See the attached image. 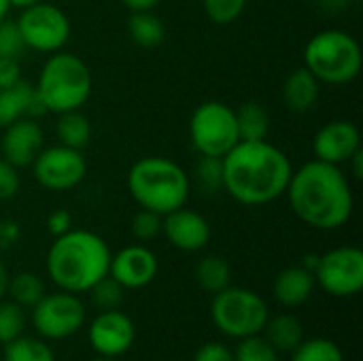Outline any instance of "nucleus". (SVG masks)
Wrapping results in <instances>:
<instances>
[{
    "instance_id": "obj_1",
    "label": "nucleus",
    "mask_w": 363,
    "mask_h": 361,
    "mask_svg": "<svg viewBox=\"0 0 363 361\" xmlns=\"http://www.w3.org/2000/svg\"><path fill=\"white\" fill-rule=\"evenodd\" d=\"M294 215L315 230H338L349 223L355 198L340 166L311 160L291 172L285 189Z\"/></svg>"
},
{
    "instance_id": "obj_2",
    "label": "nucleus",
    "mask_w": 363,
    "mask_h": 361,
    "mask_svg": "<svg viewBox=\"0 0 363 361\" xmlns=\"http://www.w3.org/2000/svg\"><path fill=\"white\" fill-rule=\"evenodd\" d=\"M294 166L283 149L264 140H240L223 155V189L245 206H266L289 185Z\"/></svg>"
},
{
    "instance_id": "obj_3",
    "label": "nucleus",
    "mask_w": 363,
    "mask_h": 361,
    "mask_svg": "<svg viewBox=\"0 0 363 361\" xmlns=\"http://www.w3.org/2000/svg\"><path fill=\"white\" fill-rule=\"evenodd\" d=\"M113 251L89 230H70L57 236L47 251V274L62 291L87 294L108 274Z\"/></svg>"
},
{
    "instance_id": "obj_4",
    "label": "nucleus",
    "mask_w": 363,
    "mask_h": 361,
    "mask_svg": "<svg viewBox=\"0 0 363 361\" xmlns=\"http://www.w3.org/2000/svg\"><path fill=\"white\" fill-rule=\"evenodd\" d=\"M128 189L140 209L164 217L185 206L191 183L185 168L177 162L162 155H147L130 168Z\"/></svg>"
},
{
    "instance_id": "obj_5",
    "label": "nucleus",
    "mask_w": 363,
    "mask_h": 361,
    "mask_svg": "<svg viewBox=\"0 0 363 361\" xmlns=\"http://www.w3.org/2000/svg\"><path fill=\"white\" fill-rule=\"evenodd\" d=\"M34 87L47 113L60 115L66 111H79L89 100L94 79L91 70L79 55L60 49L43 64Z\"/></svg>"
},
{
    "instance_id": "obj_6",
    "label": "nucleus",
    "mask_w": 363,
    "mask_h": 361,
    "mask_svg": "<svg viewBox=\"0 0 363 361\" xmlns=\"http://www.w3.org/2000/svg\"><path fill=\"white\" fill-rule=\"evenodd\" d=\"M362 64L363 53L357 38L338 28L317 32L304 47V68L319 83L347 85L359 77Z\"/></svg>"
},
{
    "instance_id": "obj_7",
    "label": "nucleus",
    "mask_w": 363,
    "mask_h": 361,
    "mask_svg": "<svg viewBox=\"0 0 363 361\" xmlns=\"http://www.w3.org/2000/svg\"><path fill=\"white\" fill-rule=\"evenodd\" d=\"M268 317V304L253 289L230 285L215 294L211 302V319L215 328L228 338L242 340L262 334Z\"/></svg>"
},
{
    "instance_id": "obj_8",
    "label": "nucleus",
    "mask_w": 363,
    "mask_h": 361,
    "mask_svg": "<svg viewBox=\"0 0 363 361\" xmlns=\"http://www.w3.org/2000/svg\"><path fill=\"white\" fill-rule=\"evenodd\" d=\"M189 138L200 155L223 157L240 143L236 111L219 100L202 102L191 113Z\"/></svg>"
},
{
    "instance_id": "obj_9",
    "label": "nucleus",
    "mask_w": 363,
    "mask_h": 361,
    "mask_svg": "<svg viewBox=\"0 0 363 361\" xmlns=\"http://www.w3.org/2000/svg\"><path fill=\"white\" fill-rule=\"evenodd\" d=\"M85 304L77 294H45L32 306V326L43 340H66L85 326Z\"/></svg>"
},
{
    "instance_id": "obj_10",
    "label": "nucleus",
    "mask_w": 363,
    "mask_h": 361,
    "mask_svg": "<svg viewBox=\"0 0 363 361\" xmlns=\"http://www.w3.org/2000/svg\"><path fill=\"white\" fill-rule=\"evenodd\" d=\"M15 21L21 30L26 49H34L40 53H55L64 49V45L70 38L68 15L51 2L40 0L28 9H21Z\"/></svg>"
},
{
    "instance_id": "obj_11",
    "label": "nucleus",
    "mask_w": 363,
    "mask_h": 361,
    "mask_svg": "<svg viewBox=\"0 0 363 361\" xmlns=\"http://www.w3.org/2000/svg\"><path fill=\"white\" fill-rule=\"evenodd\" d=\"M313 274L317 285L330 296H357L363 289V251L359 247H336L319 255Z\"/></svg>"
},
{
    "instance_id": "obj_12",
    "label": "nucleus",
    "mask_w": 363,
    "mask_h": 361,
    "mask_svg": "<svg viewBox=\"0 0 363 361\" xmlns=\"http://www.w3.org/2000/svg\"><path fill=\"white\" fill-rule=\"evenodd\" d=\"M32 174L47 191H70L83 183L87 174V160L79 149L64 145L43 147L32 162Z\"/></svg>"
},
{
    "instance_id": "obj_13",
    "label": "nucleus",
    "mask_w": 363,
    "mask_h": 361,
    "mask_svg": "<svg viewBox=\"0 0 363 361\" xmlns=\"http://www.w3.org/2000/svg\"><path fill=\"white\" fill-rule=\"evenodd\" d=\"M87 340L98 355L119 360L132 349L136 340V326L119 309L100 311L87 328Z\"/></svg>"
},
{
    "instance_id": "obj_14",
    "label": "nucleus",
    "mask_w": 363,
    "mask_h": 361,
    "mask_svg": "<svg viewBox=\"0 0 363 361\" xmlns=\"http://www.w3.org/2000/svg\"><path fill=\"white\" fill-rule=\"evenodd\" d=\"M160 262L157 255L147 249L143 243L123 247L111 257L108 277H113L125 291L128 289H143L153 283L157 277Z\"/></svg>"
},
{
    "instance_id": "obj_15",
    "label": "nucleus",
    "mask_w": 363,
    "mask_h": 361,
    "mask_svg": "<svg viewBox=\"0 0 363 361\" xmlns=\"http://www.w3.org/2000/svg\"><path fill=\"white\" fill-rule=\"evenodd\" d=\"M362 149V134L353 121L336 119L325 123L313 138L315 160L342 166Z\"/></svg>"
},
{
    "instance_id": "obj_16",
    "label": "nucleus",
    "mask_w": 363,
    "mask_h": 361,
    "mask_svg": "<svg viewBox=\"0 0 363 361\" xmlns=\"http://www.w3.org/2000/svg\"><path fill=\"white\" fill-rule=\"evenodd\" d=\"M43 145L45 132L40 123L32 117H21L4 126V134L0 138V157H4L15 168H26L32 166Z\"/></svg>"
},
{
    "instance_id": "obj_17",
    "label": "nucleus",
    "mask_w": 363,
    "mask_h": 361,
    "mask_svg": "<svg viewBox=\"0 0 363 361\" xmlns=\"http://www.w3.org/2000/svg\"><path fill=\"white\" fill-rule=\"evenodd\" d=\"M162 234L174 249L185 253H196L208 245L211 223L198 211L181 206L162 217Z\"/></svg>"
},
{
    "instance_id": "obj_18",
    "label": "nucleus",
    "mask_w": 363,
    "mask_h": 361,
    "mask_svg": "<svg viewBox=\"0 0 363 361\" xmlns=\"http://www.w3.org/2000/svg\"><path fill=\"white\" fill-rule=\"evenodd\" d=\"M47 109L36 91V87L28 81H19L13 87L0 89V128L21 119V117H40Z\"/></svg>"
},
{
    "instance_id": "obj_19",
    "label": "nucleus",
    "mask_w": 363,
    "mask_h": 361,
    "mask_svg": "<svg viewBox=\"0 0 363 361\" xmlns=\"http://www.w3.org/2000/svg\"><path fill=\"white\" fill-rule=\"evenodd\" d=\"M315 287H317L315 274L300 264V266H289L277 274L272 285V296L285 309H298L311 300Z\"/></svg>"
},
{
    "instance_id": "obj_20",
    "label": "nucleus",
    "mask_w": 363,
    "mask_h": 361,
    "mask_svg": "<svg viewBox=\"0 0 363 361\" xmlns=\"http://www.w3.org/2000/svg\"><path fill=\"white\" fill-rule=\"evenodd\" d=\"M319 91L321 83L317 81V77L308 68L300 66L291 70L283 83V102L294 113H308L317 104Z\"/></svg>"
},
{
    "instance_id": "obj_21",
    "label": "nucleus",
    "mask_w": 363,
    "mask_h": 361,
    "mask_svg": "<svg viewBox=\"0 0 363 361\" xmlns=\"http://www.w3.org/2000/svg\"><path fill=\"white\" fill-rule=\"evenodd\" d=\"M264 338L279 351V353H291L302 340H304V328L298 317L294 315H277L268 317L264 328Z\"/></svg>"
},
{
    "instance_id": "obj_22",
    "label": "nucleus",
    "mask_w": 363,
    "mask_h": 361,
    "mask_svg": "<svg viewBox=\"0 0 363 361\" xmlns=\"http://www.w3.org/2000/svg\"><path fill=\"white\" fill-rule=\"evenodd\" d=\"M128 32L130 38L143 49L160 47L166 38V26L153 11H132L128 19Z\"/></svg>"
},
{
    "instance_id": "obj_23",
    "label": "nucleus",
    "mask_w": 363,
    "mask_h": 361,
    "mask_svg": "<svg viewBox=\"0 0 363 361\" xmlns=\"http://www.w3.org/2000/svg\"><path fill=\"white\" fill-rule=\"evenodd\" d=\"M55 136H57L60 145L83 151L91 143V123L81 113V109L60 113L57 123H55Z\"/></svg>"
},
{
    "instance_id": "obj_24",
    "label": "nucleus",
    "mask_w": 363,
    "mask_h": 361,
    "mask_svg": "<svg viewBox=\"0 0 363 361\" xmlns=\"http://www.w3.org/2000/svg\"><path fill=\"white\" fill-rule=\"evenodd\" d=\"M196 283L206 294H219L232 285V268L219 255H206L196 266Z\"/></svg>"
},
{
    "instance_id": "obj_25",
    "label": "nucleus",
    "mask_w": 363,
    "mask_h": 361,
    "mask_svg": "<svg viewBox=\"0 0 363 361\" xmlns=\"http://www.w3.org/2000/svg\"><path fill=\"white\" fill-rule=\"evenodd\" d=\"M236 111L240 140H264L270 132V115L259 102H245Z\"/></svg>"
},
{
    "instance_id": "obj_26",
    "label": "nucleus",
    "mask_w": 363,
    "mask_h": 361,
    "mask_svg": "<svg viewBox=\"0 0 363 361\" xmlns=\"http://www.w3.org/2000/svg\"><path fill=\"white\" fill-rule=\"evenodd\" d=\"M4 361H55V353L40 336H19L4 345Z\"/></svg>"
},
{
    "instance_id": "obj_27",
    "label": "nucleus",
    "mask_w": 363,
    "mask_h": 361,
    "mask_svg": "<svg viewBox=\"0 0 363 361\" xmlns=\"http://www.w3.org/2000/svg\"><path fill=\"white\" fill-rule=\"evenodd\" d=\"M13 302H17L23 309H32L43 296H45V283L34 272H19L11 277L9 294Z\"/></svg>"
},
{
    "instance_id": "obj_28",
    "label": "nucleus",
    "mask_w": 363,
    "mask_h": 361,
    "mask_svg": "<svg viewBox=\"0 0 363 361\" xmlns=\"http://www.w3.org/2000/svg\"><path fill=\"white\" fill-rule=\"evenodd\" d=\"M289 361H345V353L330 338H311L291 351Z\"/></svg>"
},
{
    "instance_id": "obj_29",
    "label": "nucleus",
    "mask_w": 363,
    "mask_h": 361,
    "mask_svg": "<svg viewBox=\"0 0 363 361\" xmlns=\"http://www.w3.org/2000/svg\"><path fill=\"white\" fill-rule=\"evenodd\" d=\"M26 309L13 300H0V343H13L26 334Z\"/></svg>"
},
{
    "instance_id": "obj_30",
    "label": "nucleus",
    "mask_w": 363,
    "mask_h": 361,
    "mask_svg": "<svg viewBox=\"0 0 363 361\" xmlns=\"http://www.w3.org/2000/svg\"><path fill=\"white\" fill-rule=\"evenodd\" d=\"M234 361H279V351L262 334H257L238 343Z\"/></svg>"
},
{
    "instance_id": "obj_31",
    "label": "nucleus",
    "mask_w": 363,
    "mask_h": 361,
    "mask_svg": "<svg viewBox=\"0 0 363 361\" xmlns=\"http://www.w3.org/2000/svg\"><path fill=\"white\" fill-rule=\"evenodd\" d=\"M94 300V304L100 309V311H115L121 306L123 302V296H125V289L113 279V277H104L100 279L89 291H87Z\"/></svg>"
},
{
    "instance_id": "obj_32",
    "label": "nucleus",
    "mask_w": 363,
    "mask_h": 361,
    "mask_svg": "<svg viewBox=\"0 0 363 361\" xmlns=\"http://www.w3.org/2000/svg\"><path fill=\"white\" fill-rule=\"evenodd\" d=\"M196 181L204 191H219L223 189V157L200 155L196 166Z\"/></svg>"
},
{
    "instance_id": "obj_33",
    "label": "nucleus",
    "mask_w": 363,
    "mask_h": 361,
    "mask_svg": "<svg viewBox=\"0 0 363 361\" xmlns=\"http://www.w3.org/2000/svg\"><path fill=\"white\" fill-rule=\"evenodd\" d=\"M249 0H202L204 13L213 23L228 26L234 23L247 9Z\"/></svg>"
},
{
    "instance_id": "obj_34",
    "label": "nucleus",
    "mask_w": 363,
    "mask_h": 361,
    "mask_svg": "<svg viewBox=\"0 0 363 361\" xmlns=\"http://www.w3.org/2000/svg\"><path fill=\"white\" fill-rule=\"evenodd\" d=\"M162 234V215L140 209L132 219V236L138 243H151Z\"/></svg>"
},
{
    "instance_id": "obj_35",
    "label": "nucleus",
    "mask_w": 363,
    "mask_h": 361,
    "mask_svg": "<svg viewBox=\"0 0 363 361\" xmlns=\"http://www.w3.org/2000/svg\"><path fill=\"white\" fill-rule=\"evenodd\" d=\"M23 49H26V43H23V36H21L17 21L2 19L0 21V55L19 60Z\"/></svg>"
},
{
    "instance_id": "obj_36",
    "label": "nucleus",
    "mask_w": 363,
    "mask_h": 361,
    "mask_svg": "<svg viewBox=\"0 0 363 361\" xmlns=\"http://www.w3.org/2000/svg\"><path fill=\"white\" fill-rule=\"evenodd\" d=\"M19 185H21L19 168H15L4 157H0V200H11L13 196H17Z\"/></svg>"
},
{
    "instance_id": "obj_37",
    "label": "nucleus",
    "mask_w": 363,
    "mask_h": 361,
    "mask_svg": "<svg viewBox=\"0 0 363 361\" xmlns=\"http://www.w3.org/2000/svg\"><path fill=\"white\" fill-rule=\"evenodd\" d=\"M191 361H234V351L228 349L223 343H204L196 353Z\"/></svg>"
},
{
    "instance_id": "obj_38",
    "label": "nucleus",
    "mask_w": 363,
    "mask_h": 361,
    "mask_svg": "<svg viewBox=\"0 0 363 361\" xmlns=\"http://www.w3.org/2000/svg\"><path fill=\"white\" fill-rule=\"evenodd\" d=\"M21 77V64L17 57H2L0 55V89L13 87L15 83H19Z\"/></svg>"
},
{
    "instance_id": "obj_39",
    "label": "nucleus",
    "mask_w": 363,
    "mask_h": 361,
    "mask_svg": "<svg viewBox=\"0 0 363 361\" xmlns=\"http://www.w3.org/2000/svg\"><path fill=\"white\" fill-rule=\"evenodd\" d=\"M47 230L53 238L72 230V215L66 209H57L47 217Z\"/></svg>"
},
{
    "instance_id": "obj_40",
    "label": "nucleus",
    "mask_w": 363,
    "mask_h": 361,
    "mask_svg": "<svg viewBox=\"0 0 363 361\" xmlns=\"http://www.w3.org/2000/svg\"><path fill=\"white\" fill-rule=\"evenodd\" d=\"M21 228L13 219H2L0 221V249H11L19 243Z\"/></svg>"
},
{
    "instance_id": "obj_41",
    "label": "nucleus",
    "mask_w": 363,
    "mask_h": 361,
    "mask_svg": "<svg viewBox=\"0 0 363 361\" xmlns=\"http://www.w3.org/2000/svg\"><path fill=\"white\" fill-rule=\"evenodd\" d=\"M317 4L328 13H338V11L349 9L353 4V0H317Z\"/></svg>"
},
{
    "instance_id": "obj_42",
    "label": "nucleus",
    "mask_w": 363,
    "mask_h": 361,
    "mask_svg": "<svg viewBox=\"0 0 363 361\" xmlns=\"http://www.w3.org/2000/svg\"><path fill=\"white\" fill-rule=\"evenodd\" d=\"M130 11H153L162 0H121Z\"/></svg>"
},
{
    "instance_id": "obj_43",
    "label": "nucleus",
    "mask_w": 363,
    "mask_h": 361,
    "mask_svg": "<svg viewBox=\"0 0 363 361\" xmlns=\"http://www.w3.org/2000/svg\"><path fill=\"white\" fill-rule=\"evenodd\" d=\"M9 283H11V274H9L6 264H4L2 257H0V300L6 298V294H9Z\"/></svg>"
},
{
    "instance_id": "obj_44",
    "label": "nucleus",
    "mask_w": 363,
    "mask_h": 361,
    "mask_svg": "<svg viewBox=\"0 0 363 361\" xmlns=\"http://www.w3.org/2000/svg\"><path fill=\"white\" fill-rule=\"evenodd\" d=\"M347 166H351V170H353V174L357 177V179H362L363 177V149H359L349 162H347Z\"/></svg>"
},
{
    "instance_id": "obj_45",
    "label": "nucleus",
    "mask_w": 363,
    "mask_h": 361,
    "mask_svg": "<svg viewBox=\"0 0 363 361\" xmlns=\"http://www.w3.org/2000/svg\"><path fill=\"white\" fill-rule=\"evenodd\" d=\"M317 262H319V255H306V257H304V262H302V266H304L306 270L315 272V268H317Z\"/></svg>"
},
{
    "instance_id": "obj_46",
    "label": "nucleus",
    "mask_w": 363,
    "mask_h": 361,
    "mask_svg": "<svg viewBox=\"0 0 363 361\" xmlns=\"http://www.w3.org/2000/svg\"><path fill=\"white\" fill-rule=\"evenodd\" d=\"M36 2H40V0H9V6H15V9H28V6H32V4H36Z\"/></svg>"
},
{
    "instance_id": "obj_47",
    "label": "nucleus",
    "mask_w": 363,
    "mask_h": 361,
    "mask_svg": "<svg viewBox=\"0 0 363 361\" xmlns=\"http://www.w3.org/2000/svg\"><path fill=\"white\" fill-rule=\"evenodd\" d=\"M9 0H0V21L2 19H6V15H9Z\"/></svg>"
},
{
    "instance_id": "obj_48",
    "label": "nucleus",
    "mask_w": 363,
    "mask_h": 361,
    "mask_svg": "<svg viewBox=\"0 0 363 361\" xmlns=\"http://www.w3.org/2000/svg\"><path fill=\"white\" fill-rule=\"evenodd\" d=\"M89 361H119V360H115V357H102V355H98V357H94V360H89Z\"/></svg>"
}]
</instances>
